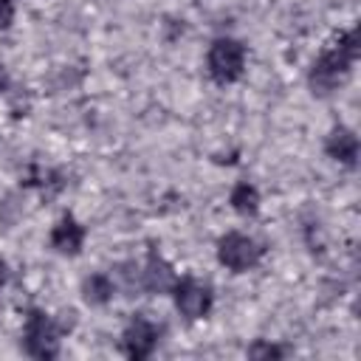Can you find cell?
<instances>
[{"label":"cell","mask_w":361,"mask_h":361,"mask_svg":"<svg viewBox=\"0 0 361 361\" xmlns=\"http://www.w3.org/2000/svg\"><path fill=\"white\" fill-rule=\"evenodd\" d=\"M161 324H155L149 316H144V313H135L130 322H127V327H124V333H121V350H124V355L127 358H133V361H141V358H149L152 353H155V347H158V341H161Z\"/></svg>","instance_id":"8992f818"},{"label":"cell","mask_w":361,"mask_h":361,"mask_svg":"<svg viewBox=\"0 0 361 361\" xmlns=\"http://www.w3.org/2000/svg\"><path fill=\"white\" fill-rule=\"evenodd\" d=\"M6 285H8V265H6V259H0V296H3Z\"/></svg>","instance_id":"5bb4252c"},{"label":"cell","mask_w":361,"mask_h":361,"mask_svg":"<svg viewBox=\"0 0 361 361\" xmlns=\"http://www.w3.org/2000/svg\"><path fill=\"white\" fill-rule=\"evenodd\" d=\"M172 299H175V307L183 319L189 322H197V319H206L212 313V305H214V293L206 282H200L197 276H178L175 285H172Z\"/></svg>","instance_id":"5b68a950"},{"label":"cell","mask_w":361,"mask_h":361,"mask_svg":"<svg viewBox=\"0 0 361 361\" xmlns=\"http://www.w3.org/2000/svg\"><path fill=\"white\" fill-rule=\"evenodd\" d=\"M82 296H85V302L93 305V307L110 305L113 296H116V282H113V276L104 274V271H96V274L85 276V279H82Z\"/></svg>","instance_id":"30bf717a"},{"label":"cell","mask_w":361,"mask_h":361,"mask_svg":"<svg viewBox=\"0 0 361 361\" xmlns=\"http://www.w3.org/2000/svg\"><path fill=\"white\" fill-rule=\"evenodd\" d=\"M138 276H141V290L152 293V296H161V293H169L172 285H175V271L172 265L161 257L158 248H149L147 254V262L138 268Z\"/></svg>","instance_id":"52a82bcc"},{"label":"cell","mask_w":361,"mask_h":361,"mask_svg":"<svg viewBox=\"0 0 361 361\" xmlns=\"http://www.w3.org/2000/svg\"><path fill=\"white\" fill-rule=\"evenodd\" d=\"M59 336L62 327L54 322V316H48L39 307H31L25 313V324H23V347L31 358H56L59 355Z\"/></svg>","instance_id":"7a4b0ae2"},{"label":"cell","mask_w":361,"mask_h":361,"mask_svg":"<svg viewBox=\"0 0 361 361\" xmlns=\"http://www.w3.org/2000/svg\"><path fill=\"white\" fill-rule=\"evenodd\" d=\"M324 152H327L336 164L353 169L355 161H358V135H355L350 127L336 124V127L327 133V138H324Z\"/></svg>","instance_id":"9c48e42d"},{"label":"cell","mask_w":361,"mask_h":361,"mask_svg":"<svg viewBox=\"0 0 361 361\" xmlns=\"http://www.w3.org/2000/svg\"><path fill=\"white\" fill-rule=\"evenodd\" d=\"M228 203L237 214L243 217H254L259 212V189L251 180H237L228 192Z\"/></svg>","instance_id":"8fae6325"},{"label":"cell","mask_w":361,"mask_h":361,"mask_svg":"<svg viewBox=\"0 0 361 361\" xmlns=\"http://www.w3.org/2000/svg\"><path fill=\"white\" fill-rule=\"evenodd\" d=\"M14 23V0H0V31Z\"/></svg>","instance_id":"4fadbf2b"},{"label":"cell","mask_w":361,"mask_h":361,"mask_svg":"<svg viewBox=\"0 0 361 361\" xmlns=\"http://www.w3.org/2000/svg\"><path fill=\"white\" fill-rule=\"evenodd\" d=\"M8 85H11V82H8V73H6V68L0 65V93H6V90H8Z\"/></svg>","instance_id":"9a60e30c"},{"label":"cell","mask_w":361,"mask_h":361,"mask_svg":"<svg viewBox=\"0 0 361 361\" xmlns=\"http://www.w3.org/2000/svg\"><path fill=\"white\" fill-rule=\"evenodd\" d=\"M358 59V31L347 28L338 31V37L313 59L307 71V85L316 96L333 93L353 71V62Z\"/></svg>","instance_id":"6da1fadb"},{"label":"cell","mask_w":361,"mask_h":361,"mask_svg":"<svg viewBox=\"0 0 361 361\" xmlns=\"http://www.w3.org/2000/svg\"><path fill=\"white\" fill-rule=\"evenodd\" d=\"M262 254H265V248L243 231H228L217 240V262L234 274H245V271L257 268Z\"/></svg>","instance_id":"277c9868"},{"label":"cell","mask_w":361,"mask_h":361,"mask_svg":"<svg viewBox=\"0 0 361 361\" xmlns=\"http://www.w3.org/2000/svg\"><path fill=\"white\" fill-rule=\"evenodd\" d=\"M85 237H87L85 226L73 214H62L51 228V248L62 257H76L85 245Z\"/></svg>","instance_id":"ba28073f"},{"label":"cell","mask_w":361,"mask_h":361,"mask_svg":"<svg viewBox=\"0 0 361 361\" xmlns=\"http://www.w3.org/2000/svg\"><path fill=\"white\" fill-rule=\"evenodd\" d=\"M248 355H251V358H282V355H285V347L259 338V341H254V344L248 347Z\"/></svg>","instance_id":"7c38bea8"},{"label":"cell","mask_w":361,"mask_h":361,"mask_svg":"<svg viewBox=\"0 0 361 361\" xmlns=\"http://www.w3.org/2000/svg\"><path fill=\"white\" fill-rule=\"evenodd\" d=\"M245 45L234 37H217L206 54V71L217 85H231L245 73Z\"/></svg>","instance_id":"3957f363"}]
</instances>
